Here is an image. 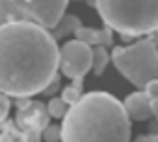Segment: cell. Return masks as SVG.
<instances>
[{"label":"cell","mask_w":158,"mask_h":142,"mask_svg":"<svg viewBox=\"0 0 158 142\" xmlns=\"http://www.w3.org/2000/svg\"><path fill=\"white\" fill-rule=\"evenodd\" d=\"M10 107H11L10 95H6V94L0 92V123L6 122V118H8V114H10Z\"/></svg>","instance_id":"15"},{"label":"cell","mask_w":158,"mask_h":142,"mask_svg":"<svg viewBox=\"0 0 158 142\" xmlns=\"http://www.w3.org/2000/svg\"><path fill=\"white\" fill-rule=\"evenodd\" d=\"M69 0H0V24L10 21H32L47 30L63 17Z\"/></svg>","instance_id":"5"},{"label":"cell","mask_w":158,"mask_h":142,"mask_svg":"<svg viewBox=\"0 0 158 142\" xmlns=\"http://www.w3.org/2000/svg\"><path fill=\"white\" fill-rule=\"evenodd\" d=\"M60 49L56 38L32 21L0 24V92L30 97L45 92L58 75Z\"/></svg>","instance_id":"1"},{"label":"cell","mask_w":158,"mask_h":142,"mask_svg":"<svg viewBox=\"0 0 158 142\" xmlns=\"http://www.w3.org/2000/svg\"><path fill=\"white\" fill-rule=\"evenodd\" d=\"M108 62H110V54L106 52V47L95 45V49H93V65H91L93 73L95 75H102V71L106 69Z\"/></svg>","instance_id":"11"},{"label":"cell","mask_w":158,"mask_h":142,"mask_svg":"<svg viewBox=\"0 0 158 142\" xmlns=\"http://www.w3.org/2000/svg\"><path fill=\"white\" fill-rule=\"evenodd\" d=\"M61 142H130V118L112 94H84L63 116Z\"/></svg>","instance_id":"2"},{"label":"cell","mask_w":158,"mask_h":142,"mask_svg":"<svg viewBox=\"0 0 158 142\" xmlns=\"http://www.w3.org/2000/svg\"><path fill=\"white\" fill-rule=\"evenodd\" d=\"M78 26H80V21H78L74 15H63V17L56 23V26L50 28V30H52L50 34H52L56 39H60V38H63V36H67V34H71V32H76Z\"/></svg>","instance_id":"10"},{"label":"cell","mask_w":158,"mask_h":142,"mask_svg":"<svg viewBox=\"0 0 158 142\" xmlns=\"http://www.w3.org/2000/svg\"><path fill=\"white\" fill-rule=\"evenodd\" d=\"M41 138H45L47 142H58L61 140V127L58 125H47L41 133Z\"/></svg>","instance_id":"14"},{"label":"cell","mask_w":158,"mask_h":142,"mask_svg":"<svg viewBox=\"0 0 158 142\" xmlns=\"http://www.w3.org/2000/svg\"><path fill=\"white\" fill-rule=\"evenodd\" d=\"M93 65V49L91 45L73 39L63 43L60 49V69L63 71V75L73 79V81H82L86 73Z\"/></svg>","instance_id":"6"},{"label":"cell","mask_w":158,"mask_h":142,"mask_svg":"<svg viewBox=\"0 0 158 142\" xmlns=\"http://www.w3.org/2000/svg\"><path fill=\"white\" fill-rule=\"evenodd\" d=\"M151 109H152V116L158 120V99H151Z\"/></svg>","instance_id":"20"},{"label":"cell","mask_w":158,"mask_h":142,"mask_svg":"<svg viewBox=\"0 0 158 142\" xmlns=\"http://www.w3.org/2000/svg\"><path fill=\"white\" fill-rule=\"evenodd\" d=\"M67 109H69V105H67L61 97H52V99L48 101V105H47V112H48V116H52V118H63L65 112H67Z\"/></svg>","instance_id":"12"},{"label":"cell","mask_w":158,"mask_h":142,"mask_svg":"<svg viewBox=\"0 0 158 142\" xmlns=\"http://www.w3.org/2000/svg\"><path fill=\"white\" fill-rule=\"evenodd\" d=\"M110 60L123 77L141 90L149 81L158 79V47L151 38L139 39L130 47H115Z\"/></svg>","instance_id":"4"},{"label":"cell","mask_w":158,"mask_h":142,"mask_svg":"<svg viewBox=\"0 0 158 142\" xmlns=\"http://www.w3.org/2000/svg\"><path fill=\"white\" fill-rule=\"evenodd\" d=\"M134 142H158V135H143V136H138Z\"/></svg>","instance_id":"19"},{"label":"cell","mask_w":158,"mask_h":142,"mask_svg":"<svg viewBox=\"0 0 158 142\" xmlns=\"http://www.w3.org/2000/svg\"><path fill=\"white\" fill-rule=\"evenodd\" d=\"M143 90L147 92V95H149L151 99H158V79L149 81V82H147V86H145Z\"/></svg>","instance_id":"17"},{"label":"cell","mask_w":158,"mask_h":142,"mask_svg":"<svg viewBox=\"0 0 158 142\" xmlns=\"http://www.w3.org/2000/svg\"><path fill=\"white\" fill-rule=\"evenodd\" d=\"M58 86H60V79H58V75H56V77L48 82V86L45 88V95H52V94L58 90Z\"/></svg>","instance_id":"18"},{"label":"cell","mask_w":158,"mask_h":142,"mask_svg":"<svg viewBox=\"0 0 158 142\" xmlns=\"http://www.w3.org/2000/svg\"><path fill=\"white\" fill-rule=\"evenodd\" d=\"M80 97H82V90L74 88L73 84H71V86H67V88H63V92H61V99H63L69 107H71V105H74Z\"/></svg>","instance_id":"13"},{"label":"cell","mask_w":158,"mask_h":142,"mask_svg":"<svg viewBox=\"0 0 158 142\" xmlns=\"http://www.w3.org/2000/svg\"><path fill=\"white\" fill-rule=\"evenodd\" d=\"M48 112L41 103H30L26 109H21L17 123L24 129H35V131H43L48 123Z\"/></svg>","instance_id":"8"},{"label":"cell","mask_w":158,"mask_h":142,"mask_svg":"<svg viewBox=\"0 0 158 142\" xmlns=\"http://www.w3.org/2000/svg\"><path fill=\"white\" fill-rule=\"evenodd\" d=\"M112 28L110 26H104L101 30H95V28H86V26H78L74 36L76 39H80L88 45H102V47H110L114 43V38H112Z\"/></svg>","instance_id":"9"},{"label":"cell","mask_w":158,"mask_h":142,"mask_svg":"<svg viewBox=\"0 0 158 142\" xmlns=\"http://www.w3.org/2000/svg\"><path fill=\"white\" fill-rule=\"evenodd\" d=\"M93 4L104 24L125 38L158 30V0H95Z\"/></svg>","instance_id":"3"},{"label":"cell","mask_w":158,"mask_h":142,"mask_svg":"<svg viewBox=\"0 0 158 142\" xmlns=\"http://www.w3.org/2000/svg\"><path fill=\"white\" fill-rule=\"evenodd\" d=\"M123 107L128 114L130 120L134 122H143L149 116H152V109H151V97L147 95V92H134L130 95H127V99L123 101Z\"/></svg>","instance_id":"7"},{"label":"cell","mask_w":158,"mask_h":142,"mask_svg":"<svg viewBox=\"0 0 158 142\" xmlns=\"http://www.w3.org/2000/svg\"><path fill=\"white\" fill-rule=\"evenodd\" d=\"M41 140V131L35 129H24V133L21 135V142H39Z\"/></svg>","instance_id":"16"},{"label":"cell","mask_w":158,"mask_h":142,"mask_svg":"<svg viewBox=\"0 0 158 142\" xmlns=\"http://www.w3.org/2000/svg\"><path fill=\"white\" fill-rule=\"evenodd\" d=\"M152 39H154V43H156V47H158V30L154 32V38H152Z\"/></svg>","instance_id":"21"}]
</instances>
